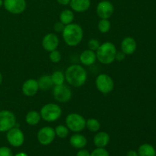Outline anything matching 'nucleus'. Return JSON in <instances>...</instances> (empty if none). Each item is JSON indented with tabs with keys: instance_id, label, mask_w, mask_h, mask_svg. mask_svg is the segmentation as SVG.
Listing matches in <instances>:
<instances>
[{
	"instance_id": "1",
	"label": "nucleus",
	"mask_w": 156,
	"mask_h": 156,
	"mask_svg": "<svg viewBox=\"0 0 156 156\" xmlns=\"http://www.w3.org/2000/svg\"><path fill=\"white\" fill-rule=\"evenodd\" d=\"M66 81L70 85L76 88L82 86L85 84L88 78L86 70L82 66L72 65L65 72Z\"/></svg>"
},
{
	"instance_id": "2",
	"label": "nucleus",
	"mask_w": 156,
	"mask_h": 156,
	"mask_svg": "<svg viewBox=\"0 0 156 156\" xmlns=\"http://www.w3.org/2000/svg\"><path fill=\"white\" fill-rule=\"evenodd\" d=\"M62 34V38L66 44L70 47H76L82 42L83 39V29L79 24L71 23L65 26Z\"/></svg>"
},
{
	"instance_id": "3",
	"label": "nucleus",
	"mask_w": 156,
	"mask_h": 156,
	"mask_svg": "<svg viewBox=\"0 0 156 156\" xmlns=\"http://www.w3.org/2000/svg\"><path fill=\"white\" fill-rule=\"evenodd\" d=\"M117 51V48L113 43H103L102 44H101L99 48L96 51L97 59L101 63L105 64V65H109L115 60Z\"/></svg>"
},
{
	"instance_id": "4",
	"label": "nucleus",
	"mask_w": 156,
	"mask_h": 156,
	"mask_svg": "<svg viewBox=\"0 0 156 156\" xmlns=\"http://www.w3.org/2000/svg\"><path fill=\"white\" fill-rule=\"evenodd\" d=\"M62 113V109L59 105L54 103H49L44 105L40 111L41 119L49 123L56 121L61 117Z\"/></svg>"
},
{
	"instance_id": "5",
	"label": "nucleus",
	"mask_w": 156,
	"mask_h": 156,
	"mask_svg": "<svg viewBox=\"0 0 156 156\" xmlns=\"http://www.w3.org/2000/svg\"><path fill=\"white\" fill-rule=\"evenodd\" d=\"M86 120L83 116L77 113H71L66 118V126L69 130L74 133H79L85 128Z\"/></svg>"
},
{
	"instance_id": "6",
	"label": "nucleus",
	"mask_w": 156,
	"mask_h": 156,
	"mask_svg": "<svg viewBox=\"0 0 156 156\" xmlns=\"http://www.w3.org/2000/svg\"><path fill=\"white\" fill-rule=\"evenodd\" d=\"M95 85L98 91L106 94H109L114 90V82L109 75L102 73L96 78Z\"/></svg>"
},
{
	"instance_id": "7",
	"label": "nucleus",
	"mask_w": 156,
	"mask_h": 156,
	"mask_svg": "<svg viewBox=\"0 0 156 156\" xmlns=\"http://www.w3.org/2000/svg\"><path fill=\"white\" fill-rule=\"evenodd\" d=\"M16 125V117L12 111H0V133L8 132Z\"/></svg>"
},
{
	"instance_id": "8",
	"label": "nucleus",
	"mask_w": 156,
	"mask_h": 156,
	"mask_svg": "<svg viewBox=\"0 0 156 156\" xmlns=\"http://www.w3.org/2000/svg\"><path fill=\"white\" fill-rule=\"evenodd\" d=\"M53 94L56 101L59 103H66L70 101L73 93L67 85L62 84L60 85H54Z\"/></svg>"
},
{
	"instance_id": "9",
	"label": "nucleus",
	"mask_w": 156,
	"mask_h": 156,
	"mask_svg": "<svg viewBox=\"0 0 156 156\" xmlns=\"http://www.w3.org/2000/svg\"><path fill=\"white\" fill-rule=\"evenodd\" d=\"M6 139L9 144L13 147H20L24 142V135L21 129L13 127L9 129L6 134Z\"/></svg>"
},
{
	"instance_id": "10",
	"label": "nucleus",
	"mask_w": 156,
	"mask_h": 156,
	"mask_svg": "<svg viewBox=\"0 0 156 156\" xmlns=\"http://www.w3.org/2000/svg\"><path fill=\"white\" fill-rule=\"evenodd\" d=\"M37 136L40 144L43 146H48L55 140L56 133L54 129L51 126H44L39 129Z\"/></svg>"
},
{
	"instance_id": "11",
	"label": "nucleus",
	"mask_w": 156,
	"mask_h": 156,
	"mask_svg": "<svg viewBox=\"0 0 156 156\" xmlns=\"http://www.w3.org/2000/svg\"><path fill=\"white\" fill-rule=\"evenodd\" d=\"M3 5L9 13L18 15L24 12L27 3L25 0H3Z\"/></svg>"
},
{
	"instance_id": "12",
	"label": "nucleus",
	"mask_w": 156,
	"mask_h": 156,
	"mask_svg": "<svg viewBox=\"0 0 156 156\" xmlns=\"http://www.w3.org/2000/svg\"><path fill=\"white\" fill-rule=\"evenodd\" d=\"M96 12L101 19H109L114 14V7L110 1L103 0L98 4Z\"/></svg>"
},
{
	"instance_id": "13",
	"label": "nucleus",
	"mask_w": 156,
	"mask_h": 156,
	"mask_svg": "<svg viewBox=\"0 0 156 156\" xmlns=\"http://www.w3.org/2000/svg\"><path fill=\"white\" fill-rule=\"evenodd\" d=\"M59 44V40L57 35L53 33H49L44 37L42 40V47L46 51L51 52L57 49Z\"/></svg>"
},
{
	"instance_id": "14",
	"label": "nucleus",
	"mask_w": 156,
	"mask_h": 156,
	"mask_svg": "<svg viewBox=\"0 0 156 156\" xmlns=\"http://www.w3.org/2000/svg\"><path fill=\"white\" fill-rule=\"evenodd\" d=\"M23 94L27 97H33L39 91V85L37 80L30 79L26 80L21 87Z\"/></svg>"
},
{
	"instance_id": "15",
	"label": "nucleus",
	"mask_w": 156,
	"mask_h": 156,
	"mask_svg": "<svg viewBox=\"0 0 156 156\" xmlns=\"http://www.w3.org/2000/svg\"><path fill=\"white\" fill-rule=\"evenodd\" d=\"M136 41L132 37H126L122 41L120 44L121 51L126 55H132L136 50Z\"/></svg>"
},
{
	"instance_id": "16",
	"label": "nucleus",
	"mask_w": 156,
	"mask_h": 156,
	"mask_svg": "<svg viewBox=\"0 0 156 156\" xmlns=\"http://www.w3.org/2000/svg\"><path fill=\"white\" fill-rule=\"evenodd\" d=\"M79 59L82 65L86 66H91L95 62L96 59H97V56H96V53L93 50H85L82 52L79 56Z\"/></svg>"
},
{
	"instance_id": "17",
	"label": "nucleus",
	"mask_w": 156,
	"mask_h": 156,
	"mask_svg": "<svg viewBox=\"0 0 156 156\" xmlns=\"http://www.w3.org/2000/svg\"><path fill=\"white\" fill-rule=\"evenodd\" d=\"M87 143L88 141H87L86 137L79 133L73 134L69 139L70 145L75 149H84L86 146Z\"/></svg>"
},
{
	"instance_id": "18",
	"label": "nucleus",
	"mask_w": 156,
	"mask_h": 156,
	"mask_svg": "<svg viewBox=\"0 0 156 156\" xmlns=\"http://www.w3.org/2000/svg\"><path fill=\"white\" fill-rule=\"evenodd\" d=\"M70 7L76 12H86L91 5V0H70Z\"/></svg>"
},
{
	"instance_id": "19",
	"label": "nucleus",
	"mask_w": 156,
	"mask_h": 156,
	"mask_svg": "<svg viewBox=\"0 0 156 156\" xmlns=\"http://www.w3.org/2000/svg\"><path fill=\"white\" fill-rule=\"evenodd\" d=\"M93 141L97 148H105L110 142V136L107 132L101 131L96 133Z\"/></svg>"
},
{
	"instance_id": "20",
	"label": "nucleus",
	"mask_w": 156,
	"mask_h": 156,
	"mask_svg": "<svg viewBox=\"0 0 156 156\" xmlns=\"http://www.w3.org/2000/svg\"><path fill=\"white\" fill-rule=\"evenodd\" d=\"M37 82L38 85H39V89H41L42 91H47L53 86L51 76L49 75H44L40 77L37 80Z\"/></svg>"
},
{
	"instance_id": "21",
	"label": "nucleus",
	"mask_w": 156,
	"mask_h": 156,
	"mask_svg": "<svg viewBox=\"0 0 156 156\" xmlns=\"http://www.w3.org/2000/svg\"><path fill=\"white\" fill-rule=\"evenodd\" d=\"M41 120V116L39 112L36 111H30L27 113L25 116V121L30 126H35L38 124Z\"/></svg>"
},
{
	"instance_id": "22",
	"label": "nucleus",
	"mask_w": 156,
	"mask_h": 156,
	"mask_svg": "<svg viewBox=\"0 0 156 156\" xmlns=\"http://www.w3.org/2000/svg\"><path fill=\"white\" fill-rule=\"evenodd\" d=\"M137 152L139 156H156V150L154 146L148 143L141 145Z\"/></svg>"
},
{
	"instance_id": "23",
	"label": "nucleus",
	"mask_w": 156,
	"mask_h": 156,
	"mask_svg": "<svg viewBox=\"0 0 156 156\" xmlns=\"http://www.w3.org/2000/svg\"><path fill=\"white\" fill-rule=\"evenodd\" d=\"M74 20V13L69 9H65L59 15V21L65 25L73 23Z\"/></svg>"
},
{
	"instance_id": "24",
	"label": "nucleus",
	"mask_w": 156,
	"mask_h": 156,
	"mask_svg": "<svg viewBox=\"0 0 156 156\" xmlns=\"http://www.w3.org/2000/svg\"><path fill=\"white\" fill-rule=\"evenodd\" d=\"M85 127L89 131L92 133H97L101 129V123L97 119L95 118H89L86 120L85 123Z\"/></svg>"
},
{
	"instance_id": "25",
	"label": "nucleus",
	"mask_w": 156,
	"mask_h": 156,
	"mask_svg": "<svg viewBox=\"0 0 156 156\" xmlns=\"http://www.w3.org/2000/svg\"><path fill=\"white\" fill-rule=\"evenodd\" d=\"M51 79L53 81V85H60L64 84L66 81L65 73L62 71H55L52 73Z\"/></svg>"
},
{
	"instance_id": "26",
	"label": "nucleus",
	"mask_w": 156,
	"mask_h": 156,
	"mask_svg": "<svg viewBox=\"0 0 156 156\" xmlns=\"http://www.w3.org/2000/svg\"><path fill=\"white\" fill-rule=\"evenodd\" d=\"M54 130L56 136L60 139L66 138V137L68 136L69 133V129L65 125H58L56 126Z\"/></svg>"
},
{
	"instance_id": "27",
	"label": "nucleus",
	"mask_w": 156,
	"mask_h": 156,
	"mask_svg": "<svg viewBox=\"0 0 156 156\" xmlns=\"http://www.w3.org/2000/svg\"><path fill=\"white\" fill-rule=\"evenodd\" d=\"M111 27V22L108 19H101L98 23V29L102 34L108 33Z\"/></svg>"
},
{
	"instance_id": "28",
	"label": "nucleus",
	"mask_w": 156,
	"mask_h": 156,
	"mask_svg": "<svg viewBox=\"0 0 156 156\" xmlns=\"http://www.w3.org/2000/svg\"><path fill=\"white\" fill-rule=\"evenodd\" d=\"M49 58H50V60L52 62H53V63H57V62H60L61 59H62V56H61L60 52L58 51L57 50H55L50 52Z\"/></svg>"
},
{
	"instance_id": "29",
	"label": "nucleus",
	"mask_w": 156,
	"mask_h": 156,
	"mask_svg": "<svg viewBox=\"0 0 156 156\" xmlns=\"http://www.w3.org/2000/svg\"><path fill=\"white\" fill-rule=\"evenodd\" d=\"M90 156H110L109 152L105 148H96L92 151Z\"/></svg>"
},
{
	"instance_id": "30",
	"label": "nucleus",
	"mask_w": 156,
	"mask_h": 156,
	"mask_svg": "<svg viewBox=\"0 0 156 156\" xmlns=\"http://www.w3.org/2000/svg\"><path fill=\"white\" fill-rule=\"evenodd\" d=\"M101 44L99 42L98 40L94 39V38H92V39H90L88 42V47L89 50H93V51H97L98 49L100 47Z\"/></svg>"
},
{
	"instance_id": "31",
	"label": "nucleus",
	"mask_w": 156,
	"mask_h": 156,
	"mask_svg": "<svg viewBox=\"0 0 156 156\" xmlns=\"http://www.w3.org/2000/svg\"><path fill=\"white\" fill-rule=\"evenodd\" d=\"M0 156H14V155L10 148L7 146H2L0 147Z\"/></svg>"
},
{
	"instance_id": "32",
	"label": "nucleus",
	"mask_w": 156,
	"mask_h": 156,
	"mask_svg": "<svg viewBox=\"0 0 156 156\" xmlns=\"http://www.w3.org/2000/svg\"><path fill=\"white\" fill-rule=\"evenodd\" d=\"M65 24H62V23L59 21L55 23L54 25H53V29H54L55 31L57 32V33H62V32L63 31L64 28H65Z\"/></svg>"
},
{
	"instance_id": "33",
	"label": "nucleus",
	"mask_w": 156,
	"mask_h": 156,
	"mask_svg": "<svg viewBox=\"0 0 156 156\" xmlns=\"http://www.w3.org/2000/svg\"><path fill=\"white\" fill-rule=\"evenodd\" d=\"M126 55L122 51H117V53H116L115 56V60L118 61V62H122L123 61V59H125Z\"/></svg>"
},
{
	"instance_id": "34",
	"label": "nucleus",
	"mask_w": 156,
	"mask_h": 156,
	"mask_svg": "<svg viewBox=\"0 0 156 156\" xmlns=\"http://www.w3.org/2000/svg\"><path fill=\"white\" fill-rule=\"evenodd\" d=\"M90 155H91V153H90L87 149H79V151H78V152L76 153V156H90Z\"/></svg>"
},
{
	"instance_id": "35",
	"label": "nucleus",
	"mask_w": 156,
	"mask_h": 156,
	"mask_svg": "<svg viewBox=\"0 0 156 156\" xmlns=\"http://www.w3.org/2000/svg\"><path fill=\"white\" fill-rule=\"evenodd\" d=\"M56 1L59 4L62 5H67L70 2V0H56Z\"/></svg>"
},
{
	"instance_id": "36",
	"label": "nucleus",
	"mask_w": 156,
	"mask_h": 156,
	"mask_svg": "<svg viewBox=\"0 0 156 156\" xmlns=\"http://www.w3.org/2000/svg\"><path fill=\"white\" fill-rule=\"evenodd\" d=\"M126 156H139L138 152L135 150H129V152L126 153Z\"/></svg>"
},
{
	"instance_id": "37",
	"label": "nucleus",
	"mask_w": 156,
	"mask_h": 156,
	"mask_svg": "<svg viewBox=\"0 0 156 156\" xmlns=\"http://www.w3.org/2000/svg\"><path fill=\"white\" fill-rule=\"evenodd\" d=\"M15 156H28L27 154H26L25 152H18V154H16Z\"/></svg>"
},
{
	"instance_id": "38",
	"label": "nucleus",
	"mask_w": 156,
	"mask_h": 156,
	"mask_svg": "<svg viewBox=\"0 0 156 156\" xmlns=\"http://www.w3.org/2000/svg\"><path fill=\"white\" fill-rule=\"evenodd\" d=\"M2 81H3V76H2V73H0V85H1V84L2 83Z\"/></svg>"
},
{
	"instance_id": "39",
	"label": "nucleus",
	"mask_w": 156,
	"mask_h": 156,
	"mask_svg": "<svg viewBox=\"0 0 156 156\" xmlns=\"http://www.w3.org/2000/svg\"><path fill=\"white\" fill-rule=\"evenodd\" d=\"M3 5V0H0V8Z\"/></svg>"
}]
</instances>
